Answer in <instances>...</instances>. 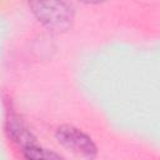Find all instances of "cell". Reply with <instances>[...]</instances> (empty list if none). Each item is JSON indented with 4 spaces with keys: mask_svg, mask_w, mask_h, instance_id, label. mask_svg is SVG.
Returning <instances> with one entry per match:
<instances>
[{
    "mask_svg": "<svg viewBox=\"0 0 160 160\" xmlns=\"http://www.w3.org/2000/svg\"><path fill=\"white\" fill-rule=\"evenodd\" d=\"M34 16L45 28L55 32L68 31L74 22L75 8L68 1H30Z\"/></svg>",
    "mask_w": 160,
    "mask_h": 160,
    "instance_id": "1",
    "label": "cell"
},
{
    "mask_svg": "<svg viewBox=\"0 0 160 160\" xmlns=\"http://www.w3.org/2000/svg\"><path fill=\"white\" fill-rule=\"evenodd\" d=\"M55 138L60 145L81 158L92 160L98 155V146L94 140L88 134L72 125L59 126L56 129Z\"/></svg>",
    "mask_w": 160,
    "mask_h": 160,
    "instance_id": "2",
    "label": "cell"
},
{
    "mask_svg": "<svg viewBox=\"0 0 160 160\" xmlns=\"http://www.w3.org/2000/svg\"><path fill=\"white\" fill-rule=\"evenodd\" d=\"M6 131L9 138L12 139L15 144L24 149L36 145V139L26 124L16 115H10L6 120Z\"/></svg>",
    "mask_w": 160,
    "mask_h": 160,
    "instance_id": "3",
    "label": "cell"
},
{
    "mask_svg": "<svg viewBox=\"0 0 160 160\" xmlns=\"http://www.w3.org/2000/svg\"><path fill=\"white\" fill-rule=\"evenodd\" d=\"M22 151L26 160H64L59 154L38 145L29 146Z\"/></svg>",
    "mask_w": 160,
    "mask_h": 160,
    "instance_id": "4",
    "label": "cell"
}]
</instances>
